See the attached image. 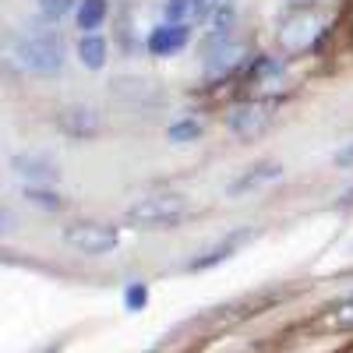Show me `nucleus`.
Segmentation results:
<instances>
[{
	"label": "nucleus",
	"mask_w": 353,
	"mask_h": 353,
	"mask_svg": "<svg viewBox=\"0 0 353 353\" xmlns=\"http://www.w3.org/2000/svg\"><path fill=\"white\" fill-rule=\"evenodd\" d=\"M332 321H336V325H343V329H353V301L339 304L336 314H332Z\"/></svg>",
	"instance_id": "nucleus-20"
},
{
	"label": "nucleus",
	"mask_w": 353,
	"mask_h": 353,
	"mask_svg": "<svg viewBox=\"0 0 353 353\" xmlns=\"http://www.w3.org/2000/svg\"><path fill=\"white\" fill-rule=\"evenodd\" d=\"M21 198H25L28 205H39V209H61V205H64L61 194H53V191H46V188H39V184H28V188L21 191Z\"/></svg>",
	"instance_id": "nucleus-14"
},
{
	"label": "nucleus",
	"mask_w": 353,
	"mask_h": 353,
	"mask_svg": "<svg viewBox=\"0 0 353 353\" xmlns=\"http://www.w3.org/2000/svg\"><path fill=\"white\" fill-rule=\"evenodd\" d=\"M170 141H194L198 134H201V124L198 121H176V124H170Z\"/></svg>",
	"instance_id": "nucleus-16"
},
{
	"label": "nucleus",
	"mask_w": 353,
	"mask_h": 353,
	"mask_svg": "<svg viewBox=\"0 0 353 353\" xmlns=\"http://www.w3.org/2000/svg\"><path fill=\"white\" fill-rule=\"evenodd\" d=\"M71 8H74V0H39V11H43V18H50V21L64 18Z\"/></svg>",
	"instance_id": "nucleus-17"
},
{
	"label": "nucleus",
	"mask_w": 353,
	"mask_h": 353,
	"mask_svg": "<svg viewBox=\"0 0 353 353\" xmlns=\"http://www.w3.org/2000/svg\"><path fill=\"white\" fill-rule=\"evenodd\" d=\"M251 78H254L258 85H269V88H272V81H283V68H279L276 61H269V57H261V61L251 68Z\"/></svg>",
	"instance_id": "nucleus-15"
},
{
	"label": "nucleus",
	"mask_w": 353,
	"mask_h": 353,
	"mask_svg": "<svg viewBox=\"0 0 353 353\" xmlns=\"http://www.w3.org/2000/svg\"><path fill=\"white\" fill-rule=\"evenodd\" d=\"M124 301H128V307H131V311H141V307H145V301H149V290H145V283H131Z\"/></svg>",
	"instance_id": "nucleus-18"
},
{
	"label": "nucleus",
	"mask_w": 353,
	"mask_h": 353,
	"mask_svg": "<svg viewBox=\"0 0 353 353\" xmlns=\"http://www.w3.org/2000/svg\"><path fill=\"white\" fill-rule=\"evenodd\" d=\"M106 18V0H78V28L81 32H92Z\"/></svg>",
	"instance_id": "nucleus-13"
},
{
	"label": "nucleus",
	"mask_w": 353,
	"mask_h": 353,
	"mask_svg": "<svg viewBox=\"0 0 353 353\" xmlns=\"http://www.w3.org/2000/svg\"><path fill=\"white\" fill-rule=\"evenodd\" d=\"M188 216V201L181 194H156V198H141L128 209V223L131 226H145V230H166L176 226Z\"/></svg>",
	"instance_id": "nucleus-2"
},
{
	"label": "nucleus",
	"mask_w": 353,
	"mask_h": 353,
	"mask_svg": "<svg viewBox=\"0 0 353 353\" xmlns=\"http://www.w3.org/2000/svg\"><path fill=\"white\" fill-rule=\"evenodd\" d=\"M318 39V18L311 11H293L283 25H279V43L290 53H301L307 46H314Z\"/></svg>",
	"instance_id": "nucleus-5"
},
{
	"label": "nucleus",
	"mask_w": 353,
	"mask_h": 353,
	"mask_svg": "<svg viewBox=\"0 0 353 353\" xmlns=\"http://www.w3.org/2000/svg\"><path fill=\"white\" fill-rule=\"evenodd\" d=\"M64 244L81 254H106L121 244V237H117V230H110L103 223H71L64 230Z\"/></svg>",
	"instance_id": "nucleus-3"
},
{
	"label": "nucleus",
	"mask_w": 353,
	"mask_h": 353,
	"mask_svg": "<svg viewBox=\"0 0 353 353\" xmlns=\"http://www.w3.org/2000/svg\"><path fill=\"white\" fill-rule=\"evenodd\" d=\"M184 46H188V25L184 21H166V25L152 28V36H149V53H156V57H170Z\"/></svg>",
	"instance_id": "nucleus-9"
},
{
	"label": "nucleus",
	"mask_w": 353,
	"mask_h": 353,
	"mask_svg": "<svg viewBox=\"0 0 353 353\" xmlns=\"http://www.w3.org/2000/svg\"><path fill=\"white\" fill-rule=\"evenodd\" d=\"M57 124L68 138H96L99 134V113L92 106H64L57 113Z\"/></svg>",
	"instance_id": "nucleus-7"
},
{
	"label": "nucleus",
	"mask_w": 353,
	"mask_h": 353,
	"mask_svg": "<svg viewBox=\"0 0 353 353\" xmlns=\"http://www.w3.org/2000/svg\"><path fill=\"white\" fill-rule=\"evenodd\" d=\"M14 57L32 74H57L64 68V43L53 32H36V36H25L14 43Z\"/></svg>",
	"instance_id": "nucleus-1"
},
{
	"label": "nucleus",
	"mask_w": 353,
	"mask_h": 353,
	"mask_svg": "<svg viewBox=\"0 0 353 353\" xmlns=\"http://www.w3.org/2000/svg\"><path fill=\"white\" fill-rule=\"evenodd\" d=\"M272 103H241L233 106L226 117V128L237 134V138H258L265 128L272 124Z\"/></svg>",
	"instance_id": "nucleus-4"
},
{
	"label": "nucleus",
	"mask_w": 353,
	"mask_h": 353,
	"mask_svg": "<svg viewBox=\"0 0 353 353\" xmlns=\"http://www.w3.org/2000/svg\"><path fill=\"white\" fill-rule=\"evenodd\" d=\"M216 4H219V0H194V14L198 18H209L216 11Z\"/></svg>",
	"instance_id": "nucleus-22"
},
{
	"label": "nucleus",
	"mask_w": 353,
	"mask_h": 353,
	"mask_svg": "<svg viewBox=\"0 0 353 353\" xmlns=\"http://www.w3.org/2000/svg\"><path fill=\"white\" fill-rule=\"evenodd\" d=\"M188 11H194V0H170L166 4V18L170 21H181Z\"/></svg>",
	"instance_id": "nucleus-19"
},
{
	"label": "nucleus",
	"mask_w": 353,
	"mask_h": 353,
	"mask_svg": "<svg viewBox=\"0 0 353 353\" xmlns=\"http://www.w3.org/2000/svg\"><path fill=\"white\" fill-rule=\"evenodd\" d=\"M11 166L28 184H53V181H61V166H57L53 159H46V156H14Z\"/></svg>",
	"instance_id": "nucleus-8"
},
{
	"label": "nucleus",
	"mask_w": 353,
	"mask_h": 353,
	"mask_svg": "<svg viewBox=\"0 0 353 353\" xmlns=\"http://www.w3.org/2000/svg\"><path fill=\"white\" fill-rule=\"evenodd\" d=\"M279 176H283V166H279V163H261V166H251V173H244L230 191H233V194H244V191H251V188H261V184L279 181Z\"/></svg>",
	"instance_id": "nucleus-11"
},
{
	"label": "nucleus",
	"mask_w": 353,
	"mask_h": 353,
	"mask_svg": "<svg viewBox=\"0 0 353 353\" xmlns=\"http://www.w3.org/2000/svg\"><path fill=\"white\" fill-rule=\"evenodd\" d=\"M248 237H251V233H233V237H226V241H223V244H216L212 251H205L201 258H194V261L188 265V269H191V272H198V269H212V265H219L223 258H230V254L237 251Z\"/></svg>",
	"instance_id": "nucleus-10"
},
{
	"label": "nucleus",
	"mask_w": 353,
	"mask_h": 353,
	"mask_svg": "<svg viewBox=\"0 0 353 353\" xmlns=\"http://www.w3.org/2000/svg\"><path fill=\"white\" fill-rule=\"evenodd\" d=\"M332 163H336V166H353V141H350V145H343V149L332 156Z\"/></svg>",
	"instance_id": "nucleus-21"
},
{
	"label": "nucleus",
	"mask_w": 353,
	"mask_h": 353,
	"mask_svg": "<svg viewBox=\"0 0 353 353\" xmlns=\"http://www.w3.org/2000/svg\"><path fill=\"white\" fill-rule=\"evenodd\" d=\"M78 61H81L88 71H99V68L106 64V39L85 32L81 43H78Z\"/></svg>",
	"instance_id": "nucleus-12"
},
{
	"label": "nucleus",
	"mask_w": 353,
	"mask_h": 353,
	"mask_svg": "<svg viewBox=\"0 0 353 353\" xmlns=\"http://www.w3.org/2000/svg\"><path fill=\"white\" fill-rule=\"evenodd\" d=\"M244 57H248L244 43H233L226 36H216L212 46H209V57H205V71H209L212 78H223L230 71H237L244 64Z\"/></svg>",
	"instance_id": "nucleus-6"
}]
</instances>
